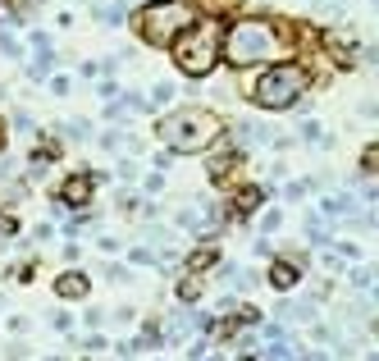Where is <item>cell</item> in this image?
Returning a JSON list of instances; mask_svg holds the SVG:
<instances>
[{
    "mask_svg": "<svg viewBox=\"0 0 379 361\" xmlns=\"http://www.w3.org/2000/svg\"><path fill=\"white\" fill-rule=\"evenodd\" d=\"M288 55V37L274 19H238L233 28H224V60L233 69H251V65H274Z\"/></svg>",
    "mask_w": 379,
    "mask_h": 361,
    "instance_id": "6da1fadb",
    "label": "cell"
},
{
    "mask_svg": "<svg viewBox=\"0 0 379 361\" xmlns=\"http://www.w3.org/2000/svg\"><path fill=\"white\" fill-rule=\"evenodd\" d=\"M196 23V5L192 0H146L133 14V28L146 46H174L178 37Z\"/></svg>",
    "mask_w": 379,
    "mask_h": 361,
    "instance_id": "7a4b0ae2",
    "label": "cell"
},
{
    "mask_svg": "<svg viewBox=\"0 0 379 361\" xmlns=\"http://www.w3.org/2000/svg\"><path fill=\"white\" fill-rule=\"evenodd\" d=\"M219 133H224L219 115L215 110H201V106H183V110H174V115L160 119V137L174 151H206Z\"/></svg>",
    "mask_w": 379,
    "mask_h": 361,
    "instance_id": "3957f363",
    "label": "cell"
},
{
    "mask_svg": "<svg viewBox=\"0 0 379 361\" xmlns=\"http://www.w3.org/2000/svg\"><path fill=\"white\" fill-rule=\"evenodd\" d=\"M174 51V65H178V74L187 78H206L210 69H215V60L224 55V28H219L215 19L210 23H192L178 42L169 46Z\"/></svg>",
    "mask_w": 379,
    "mask_h": 361,
    "instance_id": "277c9868",
    "label": "cell"
},
{
    "mask_svg": "<svg viewBox=\"0 0 379 361\" xmlns=\"http://www.w3.org/2000/svg\"><path fill=\"white\" fill-rule=\"evenodd\" d=\"M306 87H311V74H306L302 65H274L247 87V96L256 101L260 110H288V106L302 101Z\"/></svg>",
    "mask_w": 379,
    "mask_h": 361,
    "instance_id": "5b68a950",
    "label": "cell"
},
{
    "mask_svg": "<svg viewBox=\"0 0 379 361\" xmlns=\"http://www.w3.org/2000/svg\"><path fill=\"white\" fill-rule=\"evenodd\" d=\"M92 183H96L92 174H74L60 187V201H65V206H87V201H92Z\"/></svg>",
    "mask_w": 379,
    "mask_h": 361,
    "instance_id": "8992f818",
    "label": "cell"
},
{
    "mask_svg": "<svg viewBox=\"0 0 379 361\" xmlns=\"http://www.w3.org/2000/svg\"><path fill=\"white\" fill-rule=\"evenodd\" d=\"M297 279H302V274H297V261H274L270 265V284L274 288H293Z\"/></svg>",
    "mask_w": 379,
    "mask_h": 361,
    "instance_id": "52a82bcc",
    "label": "cell"
},
{
    "mask_svg": "<svg viewBox=\"0 0 379 361\" xmlns=\"http://www.w3.org/2000/svg\"><path fill=\"white\" fill-rule=\"evenodd\" d=\"M238 156H219V160H210V178H215V183H228V178L238 174Z\"/></svg>",
    "mask_w": 379,
    "mask_h": 361,
    "instance_id": "ba28073f",
    "label": "cell"
},
{
    "mask_svg": "<svg viewBox=\"0 0 379 361\" xmlns=\"http://www.w3.org/2000/svg\"><path fill=\"white\" fill-rule=\"evenodd\" d=\"M55 293H60V297H87V279H83V274H60Z\"/></svg>",
    "mask_w": 379,
    "mask_h": 361,
    "instance_id": "9c48e42d",
    "label": "cell"
},
{
    "mask_svg": "<svg viewBox=\"0 0 379 361\" xmlns=\"http://www.w3.org/2000/svg\"><path fill=\"white\" fill-rule=\"evenodd\" d=\"M196 5H201V10H206V14H215V19H219V14H228V10H238L242 0H196Z\"/></svg>",
    "mask_w": 379,
    "mask_h": 361,
    "instance_id": "30bf717a",
    "label": "cell"
},
{
    "mask_svg": "<svg viewBox=\"0 0 379 361\" xmlns=\"http://www.w3.org/2000/svg\"><path fill=\"white\" fill-rule=\"evenodd\" d=\"M101 23H110V28H115V23H124V14H128V10H124V5H101Z\"/></svg>",
    "mask_w": 379,
    "mask_h": 361,
    "instance_id": "8fae6325",
    "label": "cell"
},
{
    "mask_svg": "<svg viewBox=\"0 0 379 361\" xmlns=\"http://www.w3.org/2000/svg\"><path fill=\"white\" fill-rule=\"evenodd\" d=\"M178 297H183V302H196V297H201V279H196V270H192V279H183Z\"/></svg>",
    "mask_w": 379,
    "mask_h": 361,
    "instance_id": "7c38bea8",
    "label": "cell"
},
{
    "mask_svg": "<svg viewBox=\"0 0 379 361\" xmlns=\"http://www.w3.org/2000/svg\"><path fill=\"white\" fill-rule=\"evenodd\" d=\"M210 261H215V252H210V247H201V252H192V261H187V270H206Z\"/></svg>",
    "mask_w": 379,
    "mask_h": 361,
    "instance_id": "4fadbf2b",
    "label": "cell"
},
{
    "mask_svg": "<svg viewBox=\"0 0 379 361\" xmlns=\"http://www.w3.org/2000/svg\"><path fill=\"white\" fill-rule=\"evenodd\" d=\"M260 206V187H251V192H242V197H238V210H242V215H247V210H256Z\"/></svg>",
    "mask_w": 379,
    "mask_h": 361,
    "instance_id": "5bb4252c",
    "label": "cell"
},
{
    "mask_svg": "<svg viewBox=\"0 0 379 361\" xmlns=\"http://www.w3.org/2000/svg\"><path fill=\"white\" fill-rule=\"evenodd\" d=\"M361 165H366L370 174H379V142H375V146H366V156H361Z\"/></svg>",
    "mask_w": 379,
    "mask_h": 361,
    "instance_id": "9a60e30c",
    "label": "cell"
},
{
    "mask_svg": "<svg viewBox=\"0 0 379 361\" xmlns=\"http://www.w3.org/2000/svg\"><path fill=\"white\" fill-rule=\"evenodd\" d=\"M169 96H174V87H169V83H160V87L151 92V101H155V106H165V101H169Z\"/></svg>",
    "mask_w": 379,
    "mask_h": 361,
    "instance_id": "2e32d148",
    "label": "cell"
},
{
    "mask_svg": "<svg viewBox=\"0 0 379 361\" xmlns=\"http://www.w3.org/2000/svg\"><path fill=\"white\" fill-rule=\"evenodd\" d=\"M0 233H5V238L14 233V219H10V215H0Z\"/></svg>",
    "mask_w": 379,
    "mask_h": 361,
    "instance_id": "e0dca14e",
    "label": "cell"
}]
</instances>
